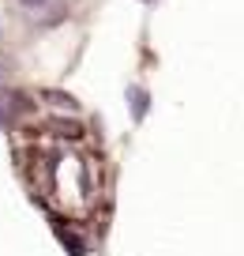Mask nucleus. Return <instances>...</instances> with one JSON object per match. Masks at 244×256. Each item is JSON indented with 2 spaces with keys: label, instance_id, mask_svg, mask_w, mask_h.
Instances as JSON below:
<instances>
[{
  "label": "nucleus",
  "instance_id": "obj_1",
  "mask_svg": "<svg viewBox=\"0 0 244 256\" xmlns=\"http://www.w3.org/2000/svg\"><path fill=\"white\" fill-rule=\"evenodd\" d=\"M23 4L26 8H38V4H45V0H23Z\"/></svg>",
  "mask_w": 244,
  "mask_h": 256
}]
</instances>
